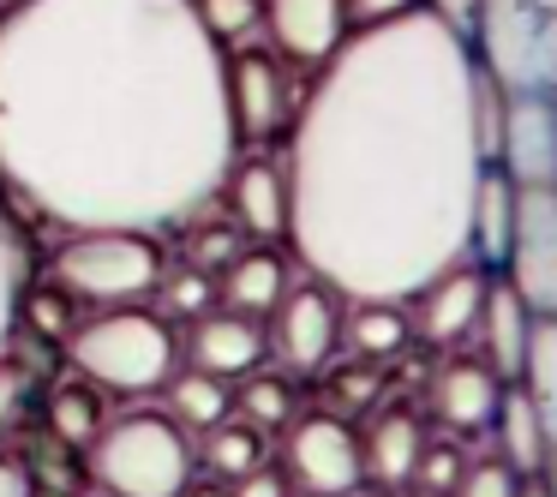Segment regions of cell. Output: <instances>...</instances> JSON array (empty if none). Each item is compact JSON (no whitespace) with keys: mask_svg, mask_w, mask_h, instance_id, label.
Listing matches in <instances>:
<instances>
[{"mask_svg":"<svg viewBox=\"0 0 557 497\" xmlns=\"http://www.w3.org/2000/svg\"><path fill=\"white\" fill-rule=\"evenodd\" d=\"M468 42H473V61L504 90H545L540 13H533V0H480Z\"/></svg>","mask_w":557,"mask_h":497,"instance_id":"ba28073f","label":"cell"},{"mask_svg":"<svg viewBox=\"0 0 557 497\" xmlns=\"http://www.w3.org/2000/svg\"><path fill=\"white\" fill-rule=\"evenodd\" d=\"M186 497H228V485H222V480H205V485H186Z\"/></svg>","mask_w":557,"mask_h":497,"instance_id":"b9f144b4","label":"cell"},{"mask_svg":"<svg viewBox=\"0 0 557 497\" xmlns=\"http://www.w3.org/2000/svg\"><path fill=\"white\" fill-rule=\"evenodd\" d=\"M540 13V61H545V90H557V0H533Z\"/></svg>","mask_w":557,"mask_h":497,"instance_id":"74e56055","label":"cell"},{"mask_svg":"<svg viewBox=\"0 0 557 497\" xmlns=\"http://www.w3.org/2000/svg\"><path fill=\"white\" fill-rule=\"evenodd\" d=\"M198 456H205L210 480L234 485V480H246V473L270 468V432H264V425H252V420H240V413H228V420H216L205 432Z\"/></svg>","mask_w":557,"mask_h":497,"instance_id":"cb8c5ba5","label":"cell"},{"mask_svg":"<svg viewBox=\"0 0 557 497\" xmlns=\"http://www.w3.org/2000/svg\"><path fill=\"white\" fill-rule=\"evenodd\" d=\"M18 7H30V0H0V13H18Z\"/></svg>","mask_w":557,"mask_h":497,"instance_id":"ee69618b","label":"cell"},{"mask_svg":"<svg viewBox=\"0 0 557 497\" xmlns=\"http://www.w3.org/2000/svg\"><path fill=\"white\" fill-rule=\"evenodd\" d=\"M533 413H540V437H545V485L557 492V318L533 324V348H528V372H521Z\"/></svg>","mask_w":557,"mask_h":497,"instance_id":"44dd1931","label":"cell"},{"mask_svg":"<svg viewBox=\"0 0 557 497\" xmlns=\"http://www.w3.org/2000/svg\"><path fill=\"white\" fill-rule=\"evenodd\" d=\"M485 288H492V276H485L480 264H456L444 270V276H432L420 294L408 300V324L420 341H432V348H449V341H468L473 324H480V306H485Z\"/></svg>","mask_w":557,"mask_h":497,"instance_id":"7c38bea8","label":"cell"},{"mask_svg":"<svg viewBox=\"0 0 557 497\" xmlns=\"http://www.w3.org/2000/svg\"><path fill=\"white\" fill-rule=\"evenodd\" d=\"M294 85H288V66L282 54L264 49H240L228 54V114H234V133L240 138H276L282 126L294 121Z\"/></svg>","mask_w":557,"mask_h":497,"instance_id":"8fae6325","label":"cell"},{"mask_svg":"<svg viewBox=\"0 0 557 497\" xmlns=\"http://www.w3.org/2000/svg\"><path fill=\"white\" fill-rule=\"evenodd\" d=\"M282 294H288V258L276 246H246L216 276V300H228V312H246V318H270Z\"/></svg>","mask_w":557,"mask_h":497,"instance_id":"d6986e66","label":"cell"},{"mask_svg":"<svg viewBox=\"0 0 557 497\" xmlns=\"http://www.w3.org/2000/svg\"><path fill=\"white\" fill-rule=\"evenodd\" d=\"M473 42L413 7L348 30L312 66L288 126V246L342 300L408 306L468 264L485 150L473 126Z\"/></svg>","mask_w":557,"mask_h":497,"instance_id":"7a4b0ae2","label":"cell"},{"mask_svg":"<svg viewBox=\"0 0 557 497\" xmlns=\"http://www.w3.org/2000/svg\"><path fill=\"white\" fill-rule=\"evenodd\" d=\"M162 270H169V246H162V234L145 228L66 234L61 252L49 258V282L73 294L78 306H138L157 294Z\"/></svg>","mask_w":557,"mask_h":497,"instance_id":"5b68a950","label":"cell"},{"mask_svg":"<svg viewBox=\"0 0 557 497\" xmlns=\"http://www.w3.org/2000/svg\"><path fill=\"white\" fill-rule=\"evenodd\" d=\"M228 497H288V480H282L276 468H258V473H246V480H234Z\"/></svg>","mask_w":557,"mask_h":497,"instance_id":"ab89813d","label":"cell"},{"mask_svg":"<svg viewBox=\"0 0 557 497\" xmlns=\"http://www.w3.org/2000/svg\"><path fill=\"white\" fill-rule=\"evenodd\" d=\"M516 497H557V492H552L545 480H521V492H516Z\"/></svg>","mask_w":557,"mask_h":497,"instance_id":"7bdbcfd3","label":"cell"},{"mask_svg":"<svg viewBox=\"0 0 557 497\" xmlns=\"http://www.w3.org/2000/svg\"><path fill=\"white\" fill-rule=\"evenodd\" d=\"M162 401H169L162 413H169L181 432H193V437H205L216 420L234 413L228 377H210V372H198V365H174V377L162 384Z\"/></svg>","mask_w":557,"mask_h":497,"instance_id":"603a6c76","label":"cell"},{"mask_svg":"<svg viewBox=\"0 0 557 497\" xmlns=\"http://www.w3.org/2000/svg\"><path fill=\"white\" fill-rule=\"evenodd\" d=\"M49 432L61 437L66 449H90V437L102 432V401H97V389H90L85 377L49 396Z\"/></svg>","mask_w":557,"mask_h":497,"instance_id":"4316f807","label":"cell"},{"mask_svg":"<svg viewBox=\"0 0 557 497\" xmlns=\"http://www.w3.org/2000/svg\"><path fill=\"white\" fill-rule=\"evenodd\" d=\"M264 336H270V353L288 372H324L342 341V294H330L324 282L288 288L276 300V312H270Z\"/></svg>","mask_w":557,"mask_h":497,"instance_id":"9c48e42d","label":"cell"},{"mask_svg":"<svg viewBox=\"0 0 557 497\" xmlns=\"http://www.w3.org/2000/svg\"><path fill=\"white\" fill-rule=\"evenodd\" d=\"M157 300L169 306L174 318H205V312H216V276L198 270V264H169L157 282Z\"/></svg>","mask_w":557,"mask_h":497,"instance_id":"f1b7e54d","label":"cell"},{"mask_svg":"<svg viewBox=\"0 0 557 497\" xmlns=\"http://www.w3.org/2000/svg\"><path fill=\"white\" fill-rule=\"evenodd\" d=\"M425 13H437L444 25H456V30H473V13H480V0H425Z\"/></svg>","mask_w":557,"mask_h":497,"instance_id":"60d3db41","label":"cell"},{"mask_svg":"<svg viewBox=\"0 0 557 497\" xmlns=\"http://www.w3.org/2000/svg\"><path fill=\"white\" fill-rule=\"evenodd\" d=\"M420 449H425V425L420 413L408 408H384L360 437V461H366V480L372 485H413V468H420Z\"/></svg>","mask_w":557,"mask_h":497,"instance_id":"ac0fdd59","label":"cell"},{"mask_svg":"<svg viewBox=\"0 0 557 497\" xmlns=\"http://www.w3.org/2000/svg\"><path fill=\"white\" fill-rule=\"evenodd\" d=\"M234 413H240V420H252V425H264L270 437L288 432L294 413H300L294 377L288 372H264V365H258V372H246L240 389H234Z\"/></svg>","mask_w":557,"mask_h":497,"instance_id":"484cf974","label":"cell"},{"mask_svg":"<svg viewBox=\"0 0 557 497\" xmlns=\"http://www.w3.org/2000/svg\"><path fill=\"white\" fill-rule=\"evenodd\" d=\"M222 198H228V222L240 234H252L264 246L288 240V169H282V157H270V150H258L246 162L234 157Z\"/></svg>","mask_w":557,"mask_h":497,"instance_id":"4fadbf2b","label":"cell"},{"mask_svg":"<svg viewBox=\"0 0 557 497\" xmlns=\"http://www.w3.org/2000/svg\"><path fill=\"white\" fill-rule=\"evenodd\" d=\"M0 497H37V480L13 449H0Z\"/></svg>","mask_w":557,"mask_h":497,"instance_id":"f35d334b","label":"cell"},{"mask_svg":"<svg viewBox=\"0 0 557 497\" xmlns=\"http://www.w3.org/2000/svg\"><path fill=\"white\" fill-rule=\"evenodd\" d=\"M73 294H61V288H54V282H49V294H25V300H18V330H37V336H49V341H61V348H66V336H73V330H78V312H73Z\"/></svg>","mask_w":557,"mask_h":497,"instance_id":"f546056e","label":"cell"},{"mask_svg":"<svg viewBox=\"0 0 557 497\" xmlns=\"http://www.w3.org/2000/svg\"><path fill=\"white\" fill-rule=\"evenodd\" d=\"M240 133L228 54L193 0L0 13V186L66 234H169L216 204Z\"/></svg>","mask_w":557,"mask_h":497,"instance_id":"6da1fadb","label":"cell"},{"mask_svg":"<svg viewBox=\"0 0 557 497\" xmlns=\"http://www.w3.org/2000/svg\"><path fill=\"white\" fill-rule=\"evenodd\" d=\"M461 473H468V456H461L456 444H444V437H425V449H420V468H413V485H420L425 497H449L461 485Z\"/></svg>","mask_w":557,"mask_h":497,"instance_id":"1f68e13d","label":"cell"},{"mask_svg":"<svg viewBox=\"0 0 557 497\" xmlns=\"http://www.w3.org/2000/svg\"><path fill=\"white\" fill-rule=\"evenodd\" d=\"M504 389L509 384L480 360V353H461V360L437 365V377H432V413L449 425V432H492Z\"/></svg>","mask_w":557,"mask_h":497,"instance_id":"2e32d148","label":"cell"},{"mask_svg":"<svg viewBox=\"0 0 557 497\" xmlns=\"http://www.w3.org/2000/svg\"><path fill=\"white\" fill-rule=\"evenodd\" d=\"M521 480L504 468V461H468V473H461V485L449 497H516Z\"/></svg>","mask_w":557,"mask_h":497,"instance_id":"836d02e7","label":"cell"},{"mask_svg":"<svg viewBox=\"0 0 557 497\" xmlns=\"http://www.w3.org/2000/svg\"><path fill=\"white\" fill-rule=\"evenodd\" d=\"M282 480L300 497H354L366 485L360 432L330 408L294 413V425L282 432Z\"/></svg>","mask_w":557,"mask_h":497,"instance_id":"8992f818","label":"cell"},{"mask_svg":"<svg viewBox=\"0 0 557 497\" xmlns=\"http://www.w3.org/2000/svg\"><path fill=\"white\" fill-rule=\"evenodd\" d=\"M276 54L288 66H324L348 42V7L342 0H264V18Z\"/></svg>","mask_w":557,"mask_h":497,"instance_id":"5bb4252c","label":"cell"},{"mask_svg":"<svg viewBox=\"0 0 557 497\" xmlns=\"http://www.w3.org/2000/svg\"><path fill=\"white\" fill-rule=\"evenodd\" d=\"M336 389H342V408H366V401H372V389H377V365L360 360V365H348V372H336L330 396H336Z\"/></svg>","mask_w":557,"mask_h":497,"instance_id":"d590c367","label":"cell"},{"mask_svg":"<svg viewBox=\"0 0 557 497\" xmlns=\"http://www.w3.org/2000/svg\"><path fill=\"white\" fill-rule=\"evenodd\" d=\"M25 408H30V372L13 360V353H0V437L13 432Z\"/></svg>","mask_w":557,"mask_h":497,"instance_id":"e575fe53","label":"cell"},{"mask_svg":"<svg viewBox=\"0 0 557 497\" xmlns=\"http://www.w3.org/2000/svg\"><path fill=\"white\" fill-rule=\"evenodd\" d=\"M90 480L109 497H186L193 485V432L169 420V413H114L85 449Z\"/></svg>","mask_w":557,"mask_h":497,"instance_id":"277c9868","label":"cell"},{"mask_svg":"<svg viewBox=\"0 0 557 497\" xmlns=\"http://www.w3.org/2000/svg\"><path fill=\"white\" fill-rule=\"evenodd\" d=\"M18 300H25V246H18L13 222L0 216V353H13Z\"/></svg>","mask_w":557,"mask_h":497,"instance_id":"83f0119b","label":"cell"},{"mask_svg":"<svg viewBox=\"0 0 557 497\" xmlns=\"http://www.w3.org/2000/svg\"><path fill=\"white\" fill-rule=\"evenodd\" d=\"M66 360L90 389H114V396H150L174 377L181 365V336L169 330V318H157L150 306H97L90 318H78V330L66 336Z\"/></svg>","mask_w":557,"mask_h":497,"instance_id":"3957f363","label":"cell"},{"mask_svg":"<svg viewBox=\"0 0 557 497\" xmlns=\"http://www.w3.org/2000/svg\"><path fill=\"white\" fill-rule=\"evenodd\" d=\"M497 270L533 318H557V186H516V228Z\"/></svg>","mask_w":557,"mask_h":497,"instance_id":"52a82bcc","label":"cell"},{"mask_svg":"<svg viewBox=\"0 0 557 497\" xmlns=\"http://www.w3.org/2000/svg\"><path fill=\"white\" fill-rule=\"evenodd\" d=\"M193 13L216 42H240L264 18V0H193Z\"/></svg>","mask_w":557,"mask_h":497,"instance_id":"d6a6232c","label":"cell"},{"mask_svg":"<svg viewBox=\"0 0 557 497\" xmlns=\"http://www.w3.org/2000/svg\"><path fill=\"white\" fill-rule=\"evenodd\" d=\"M497 461H504L516 480H545V437H540V413H533L528 389L509 384L504 401H497Z\"/></svg>","mask_w":557,"mask_h":497,"instance_id":"7402d4cb","label":"cell"},{"mask_svg":"<svg viewBox=\"0 0 557 497\" xmlns=\"http://www.w3.org/2000/svg\"><path fill=\"white\" fill-rule=\"evenodd\" d=\"M186 360H193L198 372H210V377L240 384L246 372H258V365L270 360V336H264L258 318L222 306V312L193 318V330H186Z\"/></svg>","mask_w":557,"mask_h":497,"instance_id":"9a60e30c","label":"cell"},{"mask_svg":"<svg viewBox=\"0 0 557 497\" xmlns=\"http://www.w3.org/2000/svg\"><path fill=\"white\" fill-rule=\"evenodd\" d=\"M533 324H540V318L528 312V300H521L509 282H492V288H485V306H480V324H473V341H480V360L492 365L504 384H521V372H528Z\"/></svg>","mask_w":557,"mask_h":497,"instance_id":"e0dca14e","label":"cell"},{"mask_svg":"<svg viewBox=\"0 0 557 497\" xmlns=\"http://www.w3.org/2000/svg\"><path fill=\"white\" fill-rule=\"evenodd\" d=\"M240 228L234 222H193V240H186V264L210 270V276H222V270L240 258Z\"/></svg>","mask_w":557,"mask_h":497,"instance_id":"4dcf8cb0","label":"cell"},{"mask_svg":"<svg viewBox=\"0 0 557 497\" xmlns=\"http://www.w3.org/2000/svg\"><path fill=\"white\" fill-rule=\"evenodd\" d=\"M509 228H516V186H509L497 169H485L480 198H473V240H468V258H473V264H480V270H485V264H504Z\"/></svg>","mask_w":557,"mask_h":497,"instance_id":"d4e9b609","label":"cell"},{"mask_svg":"<svg viewBox=\"0 0 557 497\" xmlns=\"http://www.w3.org/2000/svg\"><path fill=\"white\" fill-rule=\"evenodd\" d=\"M342 7H348V25L360 30V25H384V18L413 13V7H425V0H342Z\"/></svg>","mask_w":557,"mask_h":497,"instance_id":"8d00e7d4","label":"cell"},{"mask_svg":"<svg viewBox=\"0 0 557 497\" xmlns=\"http://www.w3.org/2000/svg\"><path fill=\"white\" fill-rule=\"evenodd\" d=\"M492 169L509 186H557V90H509Z\"/></svg>","mask_w":557,"mask_h":497,"instance_id":"30bf717a","label":"cell"},{"mask_svg":"<svg viewBox=\"0 0 557 497\" xmlns=\"http://www.w3.org/2000/svg\"><path fill=\"white\" fill-rule=\"evenodd\" d=\"M342 341H348L354 360H396L401 348L413 341V324H408V306L396 300H348L342 306Z\"/></svg>","mask_w":557,"mask_h":497,"instance_id":"ffe728a7","label":"cell"}]
</instances>
